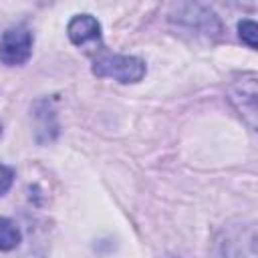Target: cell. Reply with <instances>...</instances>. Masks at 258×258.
Returning a JSON list of instances; mask_svg holds the SVG:
<instances>
[{
  "mask_svg": "<svg viewBox=\"0 0 258 258\" xmlns=\"http://www.w3.org/2000/svg\"><path fill=\"white\" fill-rule=\"evenodd\" d=\"M238 30H240V38L250 46V48H256V32H258V26L254 20H242L238 24Z\"/></svg>",
  "mask_w": 258,
  "mask_h": 258,
  "instance_id": "cell-6",
  "label": "cell"
},
{
  "mask_svg": "<svg viewBox=\"0 0 258 258\" xmlns=\"http://www.w3.org/2000/svg\"><path fill=\"white\" fill-rule=\"evenodd\" d=\"M69 38L77 46H87V44H99L101 42V24L97 18L91 14H79L69 22Z\"/></svg>",
  "mask_w": 258,
  "mask_h": 258,
  "instance_id": "cell-3",
  "label": "cell"
},
{
  "mask_svg": "<svg viewBox=\"0 0 258 258\" xmlns=\"http://www.w3.org/2000/svg\"><path fill=\"white\" fill-rule=\"evenodd\" d=\"M230 97L236 103V107L242 111V115H246L250 127H256V81H254V75L238 81L230 89Z\"/></svg>",
  "mask_w": 258,
  "mask_h": 258,
  "instance_id": "cell-4",
  "label": "cell"
},
{
  "mask_svg": "<svg viewBox=\"0 0 258 258\" xmlns=\"http://www.w3.org/2000/svg\"><path fill=\"white\" fill-rule=\"evenodd\" d=\"M93 73L97 77H109L119 83H137L145 75V62L137 56L123 54H101L93 62Z\"/></svg>",
  "mask_w": 258,
  "mask_h": 258,
  "instance_id": "cell-1",
  "label": "cell"
},
{
  "mask_svg": "<svg viewBox=\"0 0 258 258\" xmlns=\"http://www.w3.org/2000/svg\"><path fill=\"white\" fill-rule=\"evenodd\" d=\"M20 230L10 218H0V250L8 252L18 246L20 242Z\"/></svg>",
  "mask_w": 258,
  "mask_h": 258,
  "instance_id": "cell-5",
  "label": "cell"
},
{
  "mask_svg": "<svg viewBox=\"0 0 258 258\" xmlns=\"http://www.w3.org/2000/svg\"><path fill=\"white\" fill-rule=\"evenodd\" d=\"M0 131H2V129H0Z\"/></svg>",
  "mask_w": 258,
  "mask_h": 258,
  "instance_id": "cell-8",
  "label": "cell"
},
{
  "mask_svg": "<svg viewBox=\"0 0 258 258\" xmlns=\"http://www.w3.org/2000/svg\"><path fill=\"white\" fill-rule=\"evenodd\" d=\"M32 52V34L26 26H12L0 38V60L16 67L28 60Z\"/></svg>",
  "mask_w": 258,
  "mask_h": 258,
  "instance_id": "cell-2",
  "label": "cell"
},
{
  "mask_svg": "<svg viewBox=\"0 0 258 258\" xmlns=\"http://www.w3.org/2000/svg\"><path fill=\"white\" fill-rule=\"evenodd\" d=\"M12 179H14V173H12V169L0 163V196H4V194L10 189V185H12Z\"/></svg>",
  "mask_w": 258,
  "mask_h": 258,
  "instance_id": "cell-7",
  "label": "cell"
}]
</instances>
